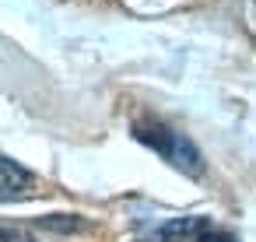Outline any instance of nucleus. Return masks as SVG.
I'll use <instances>...</instances> for the list:
<instances>
[{
	"instance_id": "1",
	"label": "nucleus",
	"mask_w": 256,
	"mask_h": 242,
	"mask_svg": "<svg viewBox=\"0 0 256 242\" xmlns=\"http://www.w3.org/2000/svg\"><path fill=\"white\" fill-rule=\"evenodd\" d=\"M134 137H137L140 144H148V148H151L162 162H168L176 172H182V176H190V179H200V176H204V154H200V148H196L186 134L172 130L168 123L140 120V123H134Z\"/></svg>"
},
{
	"instance_id": "2",
	"label": "nucleus",
	"mask_w": 256,
	"mask_h": 242,
	"mask_svg": "<svg viewBox=\"0 0 256 242\" xmlns=\"http://www.w3.org/2000/svg\"><path fill=\"white\" fill-rule=\"evenodd\" d=\"M204 232H210V221L200 214H186V218H168L162 224H154L151 232L140 235V242H196Z\"/></svg>"
},
{
	"instance_id": "3",
	"label": "nucleus",
	"mask_w": 256,
	"mask_h": 242,
	"mask_svg": "<svg viewBox=\"0 0 256 242\" xmlns=\"http://www.w3.org/2000/svg\"><path fill=\"white\" fill-rule=\"evenodd\" d=\"M32 186H36V176L22 162L0 154V200H22L32 193Z\"/></svg>"
},
{
	"instance_id": "4",
	"label": "nucleus",
	"mask_w": 256,
	"mask_h": 242,
	"mask_svg": "<svg viewBox=\"0 0 256 242\" xmlns=\"http://www.w3.org/2000/svg\"><path fill=\"white\" fill-rule=\"evenodd\" d=\"M0 242H36L25 228H0Z\"/></svg>"
},
{
	"instance_id": "5",
	"label": "nucleus",
	"mask_w": 256,
	"mask_h": 242,
	"mask_svg": "<svg viewBox=\"0 0 256 242\" xmlns=\"http://www.w3.org/2000/svg\"><path fill=\"white\" fill-rule=\"evenodd\" d=\"M196 242H238L235 235H228V232H204Z\"/></svg>"
}]
</instances>
